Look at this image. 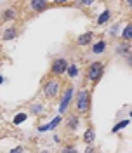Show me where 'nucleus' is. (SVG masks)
I'll return each instance as SVG.
<instances>
[{
	"label": "nucleus",
	"instance_id": "1",
	"mask_svg": "<svg viewBox=\"0 0 132 153\" xmlns=\"http://www.w3.org/2000/svg\"><path fill=\"white\" fill-rule=\"evenodd\" d=\"M59 87H61L59 78H56V76L49 78L47 82L44 84V96L49 97V99H54V97L57 96V92H59Z\"/></svg>",
	"mask_w": 132,
	"mask_h": 153
},
{
	"label": "nucleus",
	"instance_id": "2",
	"mask_svg": "<svg viewBox=\"0 0 132 153\" xmlns=\"http://www.w3.org/2000/svg\"><path fill=\"white\" fill-rule=\"evenodd\" d=\"M90 108V94L89 91H80L76 94V110L78 113H87Z\"/></svg>",
	"mask_w": 132,
	"mask_h": 153
},
{
	"label": "nucleus",
	"instance_id": "3",
	"mask_svg": "<svg viewBox=\"0 0 132 153\" xmlns=\"http://www.w3.org/2000/svg\"><path fill=\"white\" fill-rule=\"evenodd\" d=\"M103 71H104V65L103 63H99V61H96V63H92V65L89 66V70H87V76H89L92 82H97V80H101Z\"/></svg>",
	"mask_w": 132,
	"mask_h": 153
},
{
	"label": "nucleus",
	"instance_id": "4",
	"mask_svg": "<svg viewBox=\"0 0 132 153\" xmlns=\"http://www.w3.org/2000/svg\"><path fill=\"white\" fill-rule=\"evenodd\" d=\"M66 70H68V61L65 57H57L52 61V66H50L52 75H63V73H66Z\"/></svg>",
	"mask_w": 132,
	"mask_h": 153
},
{
	"label": "nucleus",
	"instance_id": "5",
	"mask_svg": "<svg viewBox=\"0 0 132 153\" xmlns=\"http://www.w3.org/2000/svg\"><path fill=\"white\" fill-rule=\"evenodd\" d=\"M71 96H73V87L68 85L65 91V94H63V101H61V105H59V111L61 113H65L68 105H70V101H71Z\"/></svg>",
	"mask_w": 132,
	"mask_h": 153
},
{
	"label": "nucleus",
	"instance_id": "6",
	"mask_svg": "<svg viewBox=\"0 0 132 153\" xmlns=\"http://www.w3.org/2000/svg\"><path fill=\"white\" fill-rule=\"evenodd\" d=\"M59 124H61V117H56V118H54L49 125H40V127H38V131H40V132H45V131H50V129H56Z\"/></svg>",
	"mask_w": 132,
	"mask_h": 153
},
{
	"label": "nucleus",
	"instance_id": "7",
	"mask_svg": "<svg viewBox=\"0 0 132 153\" xmlns=\"http://www.w3.org/2000/svg\"><path fill=\"white\" fill-rule=\"evenodd\" d=\"M30 5H31V9H35L37 12H42V10H45L49 7L47 2H42V0H33Z\"/></svg>",
	"mask_w": 132,
	"mask_h": 153
},
{
	"label": "nucleus",
	"instance_id": "8",
	"mask_svg": "<svg viewBox=\"0 0 132 153\" xmlns=\"http://www.w3.org/2000/svg\"><path fill=\"white\" fill-rule=\"evenodd\" d=\"M90 40H92V33L87 31V33H82L80 37L76 38V44L78 45H87V44H90Z\"/></svg>",
	"mask_w": 132,
	"mask_h": 153
},
{
	"label": "nucleus",
	"instance_id": "9",
	"mask_svg": "<svg viewBox=\"0 0 132 153\" xmlns=\"http://www.w3.org/2000/svg\"><path fill=\"white\" fill-rule=\"evenodd\" d=\"M78 125H80L78 117H76V115H71V117L68 118V129H70V131H76V129H78Z\"/></svg>",
	"mask_w": 132,
	"mask_h": 153
},
{
	"label": "nucleus",
	"instance_id": "10",
	"mask_svg": "<svg viewBox=\"0 0 132 153\" xmlns=\"http://www.w3.org/2000/svg\"><path fill=\"white\" fill-rule=\"evenodd\" d=\"M104 49H106V42H104V40H101V42L94 44V47H92V52H94V54H103Z\"/></svg>",
	"mask_w": 132,
	"mask_h": 153
},
{
	"label": "nucleus",
	"instance_id": "11",
	"mask_svg": "<svg viewBox=\"0 0 132 153\" xmlns=\"http://www.w3.org/2000/svg\"><path fill=\"white\" fill-rule=\"evenodd\" d=\"M94 137H96V132L92 131V129H89V131H85V134H84V141L87 144H90L92 141H94Z\"/></svg>",
	"mask_w": 132,
	"mask_h": 153
},
{
	"label": "nucleus",
	"instance_id": "12",
	"mask_svg": "<svg viewBox=\"0 0 132 153\" xmlns=\"http://www.w3.org/2000/svg\"><path fill=\"white\" fill-rule=\"evenodd\" d=\"M108 19H110V10L106 9L104 12H101V14H99V18H97V25H104Z\"/></svg>",
	"mask_w": 132,
	"mask_h": 153
},
{
	"label": "nucleus",
	"instance_id": "13",
	"mask_svg": "<svg viewBox=\"0 0 132 153\" xmlns=\"http://www.w3.org/2000/svg\"><path fill=\"white\" fill-rule=\"evenodd\" d=\"M122 37H123V40H131L132 38V25H127L125 26V30H123V33H122Z\"/></svg>",
	"mask_w": 132,
	"mask_h": 153
},
{
	"label": "nucleus",
	"instance_id": "14",
	"mask_svg": "<svg viewBox=\"0 0 132 153\" xmlns=\"http://www.w3.org/2000/svg\"><path fill=\"white\" fill-rule=\"evenodd\" d=\"M66 73L71 76V78H75L76 73H78V68H76V65H68V70H66Z\"/></svg>",
	"mask_w": 132,
	"mask_h": 153
},
{
	"label": "nucleus",
	"instance_id": "15",
	"mask_svg": "<svg viewBox=\"0 0 132 153\" xmlns=\"http://www.w3.org/2000/svg\"><path fill=\"white\" fill-rule=\"evenodd\" d=\"M14 37H16V30L14 28L5 30V33H4V38H5V40H12Z\"/></svg>",
	"mask_w": 132,
	"mask_h": 153
},
{
	"label": "nucleus",
	"instance_id": "16",
	"mask_svg": "<svg viewBox=\"0 0 132 153\" xmlns=\"http://www.w3.org/2000/svg\"><path fill=\"white\" fill-rule=\"evenodd\" d=\"M127 125H129V120H122V122H118V124L115 125V127L111 129V131H113V132H118L120 129H123V127H127Z\"/></svg>",
	"mask_w": 132,
	"mask_h": 153
},
{
	"label": "nucleus",
	"instance_id": "17",
	"mask_svg": "<svg viewBox=\"0 0 132 153\" xmlns=\"http://www.w3.org/2000/svg\"><path fill=\"white\" fill-rule=\"evenodd\" d=\"M24 120H26V115H24V113H19V115H16V118H14V124L19 125L21 122H24Z\"/></svg>",
	"mask_w": 132,
	"mask_h": 153
},
{
	"label": "nucleus",
	"instance_id": "18",
	"mask_svg": "<svg viewBox=\"0 0 132 153\" xmlns=\"http://www.w3.org/2000/svg\"><path fill=\"white\" fill-rule=\"evenodd\" d=\"M12 18H14V10L12 9H9V10L4 12V19H12Z\"/></svg>",
	"mask_w": 132,
	"mask_h": 153
},
{
	"label": "nucleus",
	"instance_id": "19",
	"mask_svg": "<svg viewBox=\"0 0 132 153\" xmlns=\"http://www.w3.org/2000/svg\"><path fill=\"white\" fill-rule=\"evenodd\" d=\"M31 111H33V113H37V115H40V113H42V106H40V105H33V106H31Z\"/></svg>",
	"mask_w": 132,
	"mask_h": 153
},
{
	"label": "nucleus",
	"instance_id": "20",
	"mask_svg": "<svg viewBox=\"0 0 132 153\" xmlns=\"http://www.w3.org/2000/svg\"><path fill=\"white\" fill-rule=\"evenodd\" d=\"M63 153H78V152H76V148H73V146H66L65 150H63Z\"/></svg>",
	"mask_w": 132,
	"mask_h": 153
},
{
	"label": "nucleus",
	"instance_id": "21",
	"mask_svg": "<svg viewBox=\"0 0 132 153\" xmlns=\"http://www.w3.org/2000/svg\"><path fill=\"white\" fill-rule=\"evenodd\" d=\"M10 153H23V146H16V148H14Z\"/></svg>",
	"mask_w": 132,
	"mask_h": 153
},
{
	"label": "nucleus",
	"instance_id": "22",
	"mask_svg": "<svg viewBox=\"0 0 132 153\" xmlns=\"http://www.w3.org/2000/svg\"><path fill=\"white\" fill-rule=\"evenodd\" d=\"M85 153H94V148H92V146H90V148H87V152Z\"/></svg>",
	"mask_w": 132,
	"mask_h": 153
},
{
	"label": "nucleus",
	"instance_id": "23",
	"mask_svg": "<svg viewBox=\"0 0 132 153\" xmlns=\"http://www.w3.org/2000/svg\"><path fill=\"white\" fill-rule=\"evenodd\" d=\"M2 82H4V76L0 75V84H2Z\"/></svg>",
	"mask_w": 132,
	"mask_h": 153
}]
</instances>
